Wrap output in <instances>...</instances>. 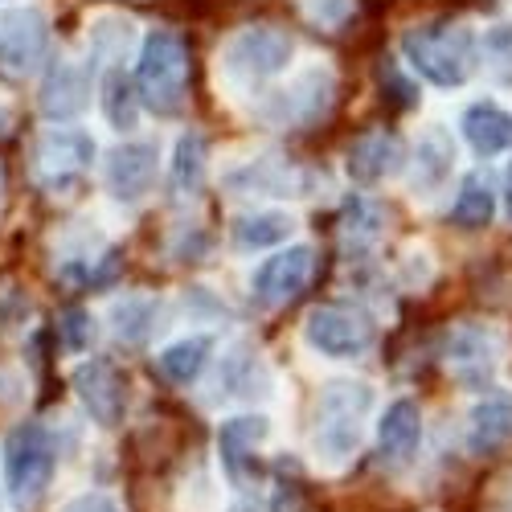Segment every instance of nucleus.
I'll return each instance as SVG.
<instances>
[{
	"label": "nucleus",
	"mask_w": 512,
	"mask_h": 512,
	"mask_svg": "<svg viewBox=\"0 0 512 512\" xmlns=\"http://www.w3.org/2000/svg\"><path fill=\"white\" fill-rule=\"evenodd\" d=\"M373 406H377L373 386L369 381H357V377L328 381V386L316 394L312 435H308V451H312L316 472L340 476L357 459Z\"/></svg>",
	"instance_id": "nucleus-1"
},
{
	"label": "nucleus",
	"mask_w": 512,
	"mask_h": 512,
	"mask_svg": "<svg viewBox=\"0 0 512 512\" xmlns=\"http://www.w3.org/2000/svg\"><path fill=\"white\" fill-rule=\"evenodd\" d=\"M136 95L152 115H177L189 99V46L177 29H152L140 41Z\"/></svg>",
	"instance_id": "nucleus-2"
},
{
	"label": "nucleus",
	"mask_w": 512,
	"mask_h": 512,
	"mask_svg": "<svg viewBox=\"0 0 512 512\" xmlns=\"http://www.w3.org/2000/svg\"><path fill=\"white\" fill-rule=\"evenodd\" d=\"M402 54L414 74H422L431 87H463L476 70V37L459 21H435V25H414L402 37Z\"/></svg>",
	"instance_id": "nucleus-3"
},
{
	"label": "nucleus",
	"mask_w": 512,
	"mask_h": 512,
	"mask_svg": "<svg viewBox=\"0 0 512 512\" xmlns=\"http://www.w3.org/2000/svg\"><path fill=\"white\" fill-rule=\"evenodd\" d=\"M0 463H5V496L13 500V508L33 512L58 476V439L50 426L21 422L9 431Z\"/></svg>",
	"instance_id": "nucleus-4"
},
{
	"label": "nucleus",
	"mask_w": 512,
	"mask_h": 512,
	"mask_svg": "<svg viewBox=\"0 0 512 512\" xmlns=\"http://www.w3.org/2000/svg\"><path fill=\"white\" fill-rule=\"evenodd\" d=\"M508 361V336L496 324L467 320L447 336V369L463 390H488Z\"/></svg>",
	"instance_id": "nucleus-5"
},
{
	"label": "nucleus",
	"mask_w": 512,
	"mask_h": 512,
	"mask_svg": "<svg viewBox=\"0 0 512 512\" xmlns=\"http://www.w3.org/2000/svg\"><path fill=\"white\" fill-rule=\"evenodd\" d=\"M300 332H304V345L324 361H357L377 340L373 320L349 304H316L304 316Z\"/></svg>",
	"instance_id": "nucleus-6"
},
{
	"label": "nucleus",
	"mask_w": 512,
	"mask_h": 512,
	"mask_svg": "<svg viewBox=\"0 0 512 512\" xmlns=\"http://www.w3.org/2000/svg\"><path fill=\"white\" fill-rule=\"evenodd\" d=\"M295 46L291 37L275 25H250L242 33L230 37V46L222 54V70L226 78L234 82V87L250 91V87H263V82H271L275 74L287 70Z\"/></svg>",
	"instance_id": "nucleus-7"
},
{
	"label": "nucleus",
	"mask_w": 512,
	"mask_h": 512,
	"mask_svg": "<svg viewBox=\"0 0 512 512\" xmlns=\"http://www.w3.org/2000/svg\"><path fill=\"white\" fill-rule=\"evenodd\" d=\"M316 275V250L308 242L300 246H283L275 250L271 259H263L250 275V300L259 304L263 312H279L287 304H295L308 291Z\"/></svg>",
	"instance_id": "nucleus-8"
},
{
	"label": "nucleus",
	"mask_w": 512,
	"mask_h": 512,
	"mask_svg": "<svg viewBox=\"0 0 512 512\" xmlns=\"http://www.w3.org/2000/svg\"><path fill=\"white\" fill-rule=\"evenodd\" d=\"M50 17L33 5H13L0 9V70L9 74H37L50 62Z\"/></svg>",
	"instance_id": "nucleus-9"
},
{
	"label": "nucleus",
	"mask_w": 512,
	"mask_h": 512,
	"mask_svg": "<svg viewBox=\"0 0 512 512\" xmlns=\"http://www.w3.org/2000/svg\"><path fill=\"white\" fill-rule=\"evenodd\" d=\"M336 103V78L324 66L304 70L295 82H287L283 91L267 95V103L259 107V119L271 127H312L320 123Z\"/></svg>",
	"instance_id": "nucleus-10"
},
{
	"label": "nucleus",
	"mask_w": 512,
	"mask_h": 512,
	"mask_svg": "<svg viewBox=\"0 0 512 512\" xmlns=\"http://www.w3.org/2000/svg\"><path fill=\"white\" fill-rule=\"evenodd\" d=\"M267 439H271V422L259 410L230 414L218 426V459L226 480L238 492H254V484H259V451Z\"/></svg>",
	"instance_id": "nucleus-11"
},
{
	"label": "nucleus",
	"mask_w": 512,
	"mask_h": 512,
	"mask_svg": "<svg viewBox=\"0 0 512 512\" xmlns=\"http://www.w3.org/2000/svg\"><path fill=\"white\" fill-rule=\"evenodd\" d=\"M95 140L82 127H46L37 140V177L46 189H74L95 164Z\"/></svg>",
	"instance_id": "nucleus-12"
},
{
	"label": "nucleus",
	"mask_w": 512,
	"mask_h": 512,
	"mask_svg": "<svg viewBox=\"0 0 512 512\" xmlns=\"http://www.w3.org/2000/svg\"><path fill=\"white\" fill-rule=\"evenodd\" d=\"M316 185V177L308 168L291 164L287 156H259L226 177V189L234 197H271V201H287V197H308Z\"/></svg>",
	"instance_id": "nucleus-13"
},
{
	"label": "nucleus",
	"mask_w": 512,
	"mask_h": 512,
	"mask_svg": "<svg viewBox=\"0 0 512 512\" xmlns=\"http://www.w3.org/2000/svg\"><path fill=\"white\" fill-rule=\"evenodd\" d=\"M70 386H74V398L82 402V410H87L91 422H99V426H119L123 422V414H127V381L107 357L82 361L70 373Z\"/></svg>",
	"instance_id": "nucleus-14"
},
{
	"label": "nucleus",
	"mask_w": 512,
	"mask_h": 512,
	"mask_svg": "<svg viewBox=\"0 0 512 512\" xmlns=\"http://www.w3.org/2000/svg\"><path fill=\"white\" fill-rule=\"evenodd\" d=\"M156 173H160V148L148 140H127V144L111 148L103 160V181H107L111 197L123 205L144 201L156 185Z\"/></svg>",
	"instance_id": "nucleus-15"
},
{
	"label": "nucleus",
	"mask_w": 512,
	"mask_h": 512,
	"mask_svg": "<svg viewBox=\"0 0 512 512\" xmlns=\"http://www.w3.org/2000/svg\"><path fill=\"white\" fill-rule=\"evenodd\" d=\"M213 398L218 402H263L275 394V373L263 361L254 345H230L218 361V377H213Z\"/></svg>",
	"instance_id": "nucleus-16"
},
{
	"label": "nucleus",
	"mask_w": 512,
	"mask_h": 512,
	"mask_svg": "<svg viewBox=\"0 0 512 512\" xmlns=\"http://www.w3.org/2000/svg\"><path fill=\"white\" fill-rule=\"evenodd\" d=\"M508 443H512V394L500 386H488V390H480L476 406L467 410L463 447H467V455L484 459Z\"/></svg>",
	"instance_id": "nucleus-17"
},
{
	"label": "nucleus",
	"mask_w": 512,
	"mask_h": 512,
	"mask_svg": "<svg viewBox=\"0 0 512 512\" xmlns=\"http://www.w3.org/2000/svg\"><path fill=\"white\" fill-rule=\"evenodd\" d=\"M37 107L46 119L54 123H70L78 119L82 111L91 107V70H82L78 62H50L46 78H41V95H37Z\"/></svg>",
	"instance_id": "nucleus-18"
},
{
	"label": "nucleus",
	"mask_w": 512,
	"mask_h": 512,
	"mask_svg": "<svg viewBox=\"0 0 512 512\" xmlns=\"http://www.w3.org/2000/svg\"><path fill=\"white\" fill-rule=\"evenodd\" d=\"M422 447V410L410 398H394L377 418V459L386 467H406Z\"/></svg>",
	"instance_id": "nucleus-19"
},
{
	"label": "nucleus",
	"mask_w": 512,
	"mask_h": 512,
	"mask_svg": "<svg viewBox=\"0 0 512 512\" xmlns=\"http://www.w3.org/2000/svg\"><path fill=\"white\" fill-rule=\"evenodd\" d=\"M402 168H406V144L394 132H365L345 156V173L357 185H381L398 177Z\"/></svg>",
	"instance_id": "nucleus-20"
},
{
	"label": "nucleus",
	"mask_w": 512,
	"mask_h": 512,
	"mask_svg": "<svg viewBox=\"0 0 512 512\" xmlns=\"http://www.w3.org/2000/svg\"><path fill=\"white\" fill-rule=\"evenodd\" d=\"M455 173V140L443 132V127H426L418 136V148H414V160H410V189L414 197L431 201L435 193L447 189Z\"/></svg>",
	"instance_id": "nucleus-21"
},
{
	"label": "nucleus",
	"mask_w": 512,
	"mask_h": 512,
	"mask_svg": "<svg viewBox=\"0 0 512 512\" xmlns=\"http://www.w3.org/2000/svg\"><path fill=\"white\" fill-rule=\"evenodd\" d=\"M209 361H213V336L209 332H189V336L173 340V345H164L156 353V369L181 390L197 386L201 373L209 369Z\"/></svg>",
	"instance_id": "nucleus-22"
},
{
	"label": "nucleus",
	"mask_w": 512,
	"mask_h": 512,
	"mask_svg": "<svg viewBox=\"0 0 512 512\" xmlns=\"http://www.w3.org/2000/svg\"><path fill=\"white\" fill-rule=\"evenodd\" d=\"M111 336L119 340V345H148V340L156 336L160 320H164V304L156 300V295H123V300L111 304Z\"/></svg>",
	"instance_id": "nucleus-23"
},
{
	"label": "nucleus",
	"mask_w": 512,
	"mask_h": 512,
	"mask_svg": "<svg viewBox=\"0 0 512 512\" xmlns=\"http://www.w3.org/2000/svg\"><path fill=\"white\" fill-rule=\"evenodd\" d=\"M463 140L472 144L476 156H500L512 148V115L496 103H472L463 111Z\"/></svg>",
	"instance_id": "nucleus-24"
},
{
	"label": "nucleus",
	"mask_w": 512,
	"mask_h": 512,
	"mask_svg": "<svg viewBox=\"0 0 512 512\" xmlns=\"http://www.w3.org/2000/svg\"><path fill=\"white\" fill-rule=\"evenodd\" d=\"M295 226L300 222H295L291 213H283V209H254V213H242V218L230 226V242L242 254L275 250L295 234Z\"/></svg>",
	"instance_id": "nucleus-25"
},
{
	"label": "nucleus",
	"mask_w": 512,
	"mask_h": 512,
	"mask_svg": "<svg viewBox=\"0 0 512 512\" xmlns=\"http://www.w3.org/2000/svg\"><path fill=\"white\" fill-rule=\"evenodd\" d=\"M205 168H209V148L197 132H185L173 152V168H168V193L173 201H197L205 189Z\"/></svg>",
	"instance_id": "nucleus-26"
},
{
	"label": "nucleus",
	"mask_w": 512,
	"mask_h": 512,
	"mask_svg": "<svg viewBox=\"0 0 512 512\" xmlns=\"http://www.w3.org/2000/svg\"><path fill=\"white\" fill-rule=\"evenodd\" d=\"M99 103H103V115L115 132H132L136 119H140V95H136V82L127 78L123 62H107L103 70V82H99Z\"/></svg>",
	"instance_id": "nucleus-27"
},
{
	"label": "nucleus",
	"mask_w": 512,
	"mask_h": 512,
	"mask_svg": "<svg viewBox=\"0 0 512 512\" xmlns=\"http://www.w3.org/2000/svg\"><path fill=\"white\" fill-rule=\"evenodd\" d=\"M381 226H386V218H381V209L373 201L349 197L345 213H340V250L349 259H361V254H369L381 242Z\"/></svg>",
	"instance_id": "nucleus-28"
},
{
	"label": "nucleus",
	"mask_w": 512,
	"mask_h": 512,
	"mask_svg": "<svg viewBox=\"0 0 512 512\" xmlns=\"http://www.w3.org/2000/svg\"><path fill=\"white\" fill-rule=\"evenodd\" d=\"M492 218H496V193L488 173H467L451 205V222L463 230H484Z\"/></svg>",
	"instance_id": "nucleus-29"
},
{
	"label": "nucleus",
	"mask_w": 512,
	"mask_h": 512,
	"mask_svg": "<svg viewBox=\"0 0 512 512\" xmlns=\"http://www.w3.org/2000/svg\"><path fill=\"white\" fill-rule=\"evenodd\" d=\"M476 54H480L492 82L512 87V21H500V25L484 29V37L476 41Z\"/></svg>",
	"instance_id": "nucleus-30"
},
{
	"label": "nucleus",
	"mask_w": 512,
	"mask_h": 512,
	"mask_svg": "<svg viewBox=\"0 0 512 512\" xmlns=\"http://www.w3.org/2000/svg\"><path fill=\"white\" fill-rule=\"evenodd\" d=\"M58 332H62V345H66L70 353H91L95 336H99V328H95V316H91L87 308H70V312H62V320H58Z\"/></svg>",
	"instance_id": "nucleus-31"
},
{
	"label": "nucleus",
	"mask_w": 512,
	"mask_h": 512,
	"mask_svg": "<svg viewBox=\"0 0 512 512\" xmlns=\"http://www.w3.org/2000/svg\"><path fill=\"white\" fill-rule=\"evenodd\" d=\"M132 46V21H103L95 29V58L107 62H123V50Z\"/></svg>",
	"instance_id": "nucleus-32"
},
{
	"label": "nucleus",
	"mask_w": 512,
	"mask_h": 512,
	"mask_svg": "<svg viewBox=\"0 0 512 512\" xmlns=\"http://www.w3.org/2000/svg\"><path fill=\"white\" fill-rule=\"evenodd\" d=\"M304 13H308L312 25L336 29V25H345V21H349L353 0H304Z\"/></svg>",
	"instance_id": "nucleus-33"
},
{
	"label": "nucleus",
	"mask_w": 512,
	"mask_h": 512,
	"mask_svg": "<svg viewBox=\"0 0 512 512\" xmlns=\"http://www.w3.org/2000/svg\"><path fill=\"white\" fill-rule=\"evenodd\" d=\"M62 512H123V504L115 496H107V492H82Z\"/></svg>",
	"instance_id": "nucleus-34"
},
{
	"label": "nucleus",
	"mask_w": 512,
	"mask_h": 512,
	"mask_svg": "<svg viewBox=\"0 0 512 512\" xmlns=\"http://www.w3.org/2000/svg\"><path fill=\"white\" fill-rule=\"evenodd\" d=\"M381 87H390V91H394V99H398L402 107H410V103H414V87H410V82H406L394 66H381Z\"/></svg>",
	"instance_id": "nucleus-35"
},
{
	"label": "nucleus",
	"mask_w": 512,
	"mask_h": 512,
	"mask_svg": "<svg viewBox=\"0 0 512 512\" xmlns=\"http://www.w3.org/2000/svg\"><path fill=\"white\" fill-rule=\"evenodd\" d=\"M504 205H508V218H512V164H508V177H504Z\"/></svg>",
	"instance_id": "nucleus-36"
},
{
	"label": "nucleus",
	"mask_w": 512,
	"mask_h": 512,
	"mask_svg": "<svg viewBox=\"0 0 512 512\" xmlns=\"http://www.w3.org/2000/svg\"><path fill=\"white\" fill-rule=\"evenodd\" d=\"M9 123H13V115H9L5 107H0V136H5V132H9Z\"/></svg>",
	"instance_id": "nucleus-37"
},
{
	"label": "nucleus",
	"mask_w": 512,
	"mask_h": 512,
	"mask_svg": "<svg viewBox=\"0 0 512 512\" xmlns=\"http://www.w3.org/2000/svg\"><path fill=\"white\" fill-rule=\"evenodd\" d=\"M0 193H5V173H0Z\"/></svg>",
	"instance_id": "nucleus-38"
},
{
	"label": "nucleus",
	"mask_w": 512,
	"mask_h": 512,
	"mask_svg": "<svg viewBox=\"0 0 512 512\" xmlns=\"http://www.w3.org/2000/svg\"><path fill=\"white\" fill-rule=\"evenodd\" d=\"M0 508H5V488H0Z\"/></svg>",
	"instance_id": "nucleus-39"
}]
</instances>
